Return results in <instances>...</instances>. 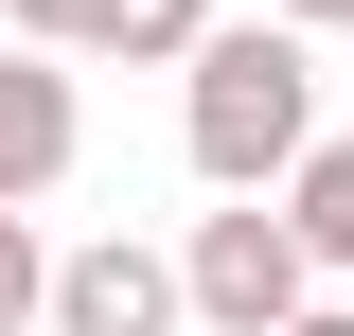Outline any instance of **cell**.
<instances>
[{"mask_svg":"<svg viewBox=\"0 0 354 336\" xmlns=\"http://www.w3.org/2000/svg\"><path fill=\"white\" fill-rule=\"evenodd\" d=\"M177 142H195L213 195H283L301 142H319V53L283 36V18H213L195 71H177Z\"/></svg>","mask_w":354,"mask_h":336,"instance_id":"obj_1","label":"cell"},{"mask_svg":"<svg viewBox=\"0 0 354 336\" xmlns=\"http://www.w3.org/2000/svg\"><path fill=\"white\" fill-rule=\"evenodd\" d=\"M319 301V265H301V230L266 195H230V212H195V248H177V319H213V336H283Z\"/></svg>","mask_w":354,"mask_h":336,"instance_id":"obj_2","label":"cell"},{"mask_svg":"<svg viewBox=\"0 0 354 336\" xmlns=\"http://www.w3.org/2000/svg\"><path fill=\"white\" fill-rule=\"evenodd\" d=\"M0 18L53 71H195V36H213V0H0Z\"/></svg>","mask_w":354,"mask_h":336,"instance_id":"obj_3","label":"cell"},{"mask_svg":"<svg viewBox=\"0 0 354 336\" xmlns=\"http://www.w3.org/2000/svg\"><path fill=\"white\" fill-rule=\"evenodd\" d=\"M71 160H88V106H71V71L0 36V212H36Z\"/></svg>","mask_w":354,"mask_h":336,"instance_id":"obj_4","label":"cell"},{"mask_svg":"<svg viewBox=\"0 0 354 336\" xmlns=\"http://www.w3.org/2000/svg\"><path fill=\"white\" fill-rule=\"evenodd\" d=\"M53 336H177V248H53Z\"/></svg>","mask_w":354,"mask_h":336,"instance_id":"obj_5","label":"cell"},{"mask_svg":"<svg viewBox=\"0 0 354 336\" xmlns=\"http://www.w3.org/2000/svg\"><path fill=\"white\" fill-rule=\"evenodd\" d=\"M283 230H301L319 283H354V142H301V177H283Z\"/></svg>","mask_w":354,"mask_h":336,"instance_id":"obj_6","label":"cell"},{"mask_svg":"<svg viewBox=\"0 0 354 336\" xmlns=\"http://www.w3.org/2000/svg\"><path fill=\"white\" fill-rule=\"evenodd\" d=\"M53 319V248H36V212H0V336H36Z\"/></svg>","mask_w":354,"mask_h":336,"instance_id":"obj_7","label":"cell"},{"mask_svg":"<svg viewBox=\"0 0 354 336\" xmlns=\"http://www.w3.org/2000/svg\"><path fill=\"white\" fill-rule=\"evenodd\" d=\"M266 18H283V36H354V0H266Z\"/></svg>","mask_w":354,"mask_h":336,"instance_id":"obj_8","label":"cell"},{"mask_svg":"<svg viewBox=\"0 0 354 336\" xmlns=\"http://www.w3.org/2000/svg\"><path fill=\"white\" fill-rule=\"evenodd\" d=\"M283 336H354V301H301V319H283Z\"/></svg>","mask_w":354,"mask_h":336,"instance_id":"obj_9","label":"cell"}]
</instances>
